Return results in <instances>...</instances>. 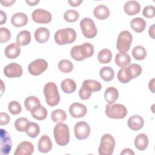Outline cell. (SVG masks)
Instances as JSON below:
<instances>
[{"instance_id":"13","label":"cell","mask_w":155,"mask_h":155,"mask_svg":"<svg viewBox=\"0 0 155 155\" xmlns=\"http://www.w3.org/2000/svg\"><path fill=\"white\" fill-rule=\"evenodd\" d=\"M1 135V144L0 150L1 154L4 155L8 154L11 151L12 147V142L10 135L4 129L1 128L0 130Z\"/></svg>"},{"instance_id":"21","label":"cell","mask_w":155,"mask_h":155,"mask_svg":"<svg viewBox=\"0 0 155 155\" xmlns=\"http://www.w3.org/2000/svg\"><path fill=\"white\" fill-rule=\"evenodd\" d=\"M12 25L16 27L25 26L28 22V17L27 15L22 12H18L13 14L11 18Z\"/></svg>"},{"instance_id":"23","label":"cell","mask_w":155,"mask_h":155,"mask_svg":"<svg viewBox=\"0 0 155 155\" xmlns=\"http://www.w3.org/2000/svg\"><path fill=\"white\" fill-rule=\"evenodd\" d=\"M134 144L137 150L140 151L145 150L148 145V138L147 136L144 133L137 134L134 139Z\"/></svg>"},{"instance_id":"36","label":"cell","mask_w":155,"mask_h":155,"mask_svg":"<svg viewBox=\"0 0 155 155\" xmlns=\"http://www.w3.org/2000/svg\"><path fill=\"white\" fill-rule=\"evenodd\" d=\"M24 107L27 110L31 111L36 106L40 105L41 102L39 99L34 96L27 97L24 101Z\"/></svg>"},{"instance_id":"28","label":"cell","mask_w":155,"mask_h":155,"mask_svg":"<svg viewBox=\"0 0 155 155\" xmlns=\"http://www.w3.org/2000/svg\"><path fill=\"white\" fill-rule=\"evenodd\" d=\"M31 39V33L28 30H22L17 35L16 43L19 46H25L30 42Z\"/></svg>"},{"instance_id":"19","label":"cell","mask_w":155,"mask_h":155,"mask_svg":"<svg viewBox=\"0 0 155 155\" xmlns=\"http://www.w3.org/2000/svg\"><path fill=\"white\" fill-rule=\"evenodd\" d=\"M5 56L11 59L18 58L21 53L20 46L17 43H11L8 45L4 50Z\"/></svg>"},{"instance_id":"20","label":"cell","mask_w":155,"mask_h":155,"mask_svg":"<svg viewBox=\"0 0 155 155\" xmlns=\"http://www.w3.org/2000/svg\"><path fill=\"white\" fill-rule=\"evenodd\" d=\"M124 10L127 15L133 16L137 14L140 12V5L136 1H128L125 3Z\"/></svg>"},{"instance_id":"18","label":"cell","mask_w":155,"mask_h":155,"mask_svg":"<svg viewBox=\"0 0 155 155\" xmlns=\"http://www.w3.org/2000/svg\"><path fill=\"white\" fill-rule=\"evenodd\" d=\"M127 124L131 130L137 131L143 127L144 124V120L142 116L135 114L133 115L128 119Z\"/></svg>"},{"instance_id":"47","label":"cell","mask_w":155,"mask_h":155,"mask_svg":"<svg viewBox=\"0 0 155 155\" xmlns=\"http://www.w3.org/2000/svg\"><path fill=\"white\" fill-rule=\"evenodd\" d=\"M134 155V151L129 148H124L122 152H120V155Z\"/></svg>"},{"instance_id":"11","label":"cell","mask_w":155,"mask_h":155,"mask_svg":"<svg viewBox=\"0 0 155 155\" xmlns=\"http://www.w3.org/2000/svg\"><path fill=\"white\" fill-rule=\"evenodd\" d=\"M31 18L34 22L38 24H48L51 21V14L45 10L37 8L33 11Z\"/></svg>"},{"instance_id":"27","label":"cell","mask_w":155,"mask_h":155,"mask_svg":"<svg viewBox=\"0 0 155 155\" xmlns=\"http://www.w3.org/2000/svg\"><path fill=\"white\" fill-rule=\"evenodd\" d=\"M30 112L32 117L38 120H44L47 116V109L41 104L36 106Z\"/></svg>"},{"instance_id":"42","label":"cell","mask_w":155,"mask_h":155,"mask_svg":"<svg viewBox=\"0 0 155 155\" xmlns=\"http://www.w3.org/2000/svg\"><path fill=\"white\" fill-rule=\"evenodd\" d=\"M11 38V33L10 30L5 27L0 28V42L4 43L7 42Z\"/></svg>"},{"instance_id":"52","label":"cell","mask_w":155,"mask_h":155,"mask_svg":"<svg viewBox=\"0 0 155 155\" xmlns=\"http://www.w3.org/2000/svg\"><path fill=\"white\" fill-rule=\"evenodd\" d=\"M26 3L29 5H31V6H33V5H36L39 2V0H34V1H31V0H29V1H25Z\"/></svg>"},{"instance_id":"14","label":"cell","mask_w":155,"mask_h":155,"mask_svg":"<svg viewBox=\"0 0 155 155\" xmlns=\"http://www.w3.org/2000/svg\"><path fill=\"white\" fill-rule=\"evenodd\" d=\"M23 70L22 67L15 62L7 65L4 68V74L9 78H19L22 75Z\"/></svg>"},{"instance_id":"30","label":"cell","mask_w":155,"mask_h":155,"mask_svg":"<svg viewBox=\"0 0 155 155\" xmlns=\"http://www.w3.org/2000/svg\"><path fill=\"white\" fill-rule=\"evenodd\" d=\"M115 64L121 68L128 65L131 63V58L127 53H119L115 56Z\"/></svg>"},{"instance_id":"48","label":"cell","mask_w":155,"mask_h":155,"mask_svg":"<svg viewBox=\"0 0 155 155\" xmlns=\"http://www.w3.org/2000/svg\"><path fill=\"white\" fill-rule=\"evenodd\" d=\"M82 0H73V1H68V2L69 3V4L71 6L73 7H77L79 6L82 2Z\"/></svg>"},{"instance_id":"34","label":"cell","mask_w":155,"mask_h":155,"mask_svg":"<svg viewBox=\"0 0 155 155\" xmlns=\"http://www.w3.org/2000/svg\"><path fill=\"white\" fill-rule=\"evenodd\" d=\"M112 59V53L108 48H104L99 51L97 54V60L101 64H108Z\"/></svg>"},{"instance_id":"22","label":"cell","mask_w":155,"mask_h":155,"mask_svg":"<svg viewBox=\"0 0 155 155\" xmlns=\"http://www.w3.org/2000/svg\"><path fill=\"white\" fill-rule=\"evenodd\" d=\"M50 38V31L46 27H39L35 31V39L39 43L46 42Z\"/></svg>"},{"instance_id":"51","label":"cell","mask_w":155,"mask_h":155,"mask_svg":"<svg viewBox=\"0 0 155 155\" xmlns=\"http://www.w3.org/2000/svg\"><path fill=\"white\" fill-rule=\"evenodd\" d=\"M154 79L153 78L149 82L148 84V87H149V89L152 92V93H154Z\"/></svg>"},{"instance_id":"41","label":"cell","mask_w":155,"mask_h":155,"mask_svg":"<svg viewBox=\"0 0 155 155\" xmlns=\"http://www.w3.org/2000/svg\"><path fill=\"white\" fill-rule=\"evenodd\" d=\"M28 122V120L26 117H19L15 120V127L18 131H25L27 124Z\"/></svg>"},{"instance_id":"24","label":"cell","mask_w":155,"mask_h":155,"mask_svg":"<svg viewBox=\"0 0 155 155\" xmlns=\"http://www.w3.org/2000/svg\"><path fill=\"white\" fill-rule=\"evenodd\" d=\"M93 15L97 19L104 20L108 18L110 16V10L105 5H98L94 8L93 10Z\"/></svg>"},{"instance_id":"33","label":"cell","mask_w":155,"mask_h":155,"mask_svg":"<svg viewBox=\"0 0 155 155\" xmlns=\"http://www.w3.org/2000/svg\"><path fill=\"white\" fill-rule=\"evenodd\" d=\"M28 136L31 138L36 137L40 133V128L38 124L32 122H28L27 124L25 130Z\"/></svg>"},{"instance_id":"32","label":"cell","mask_w":155,"mask_h":155,"mask_svg":"<svg viewBox=\"0 0 155 155\" xmlns=\"http://www.w3.org/2000/svg\"><path fill=\"white\" fill-rule=\"evenodd\" d=\"M99 75L101 79L104 81L109 82L113 79L114 76V72L111 67L105 66L101 68L99 71Z\"/></svg>"},{"instance_id":"44","label":"cell","mask_w":155,"mask_h":155,"mask_svg":"<svg viewBox=\"0 0 155 155\" xmlns=\"http://www.w3.org/2000/svg\"><path fill=\"white\" fill-rule=\"evenodd\" d=\"M91 93H92L88 92L87 90H86L82 87H81V88H80V90L79 91V96L80 98L82 100L88 99L90 97V96L91 95Z\"/></svg>"},{"instance_id":"3","label":"cell","mask_w":155,"mask_h":155,"mask_svg":"<svg viewBox=\"0 0 155 155\" xmlns=\"http://www.w3.org/2000/svg\"><path fill=\"white\" fill-rule=\"evenodd\" d=\"M44 94L47 105L50 107L57 105L60 102V94L56 84L52 82H47L44 87Z\"/></svg>"},{"instance_id":"38","label":"cell","mask_w":155,"mask_h":155,"mask_svg":"<svg viewBox=\"0 0 155 155\" xmlns=\"http://www.w3.org/2000/svg\"><path fill=\"white\" fill-rule=\"evenodd\" d=\"M58 67L60 71L65 73H70L73 69V63L68 59L61 60L58 63Z\"/></svg>"},{"instance_id":"37","label":"cell","mask_w":155,"mask_h":155,"mask_svg":"<svg viewBox=\"0 0 155 155\" xmlns=\"http://www.w3.org/2000/svg\"><path fill=\"white\" fill-rule=\"evenodd\" d=\"M51 118L54 122H62L66 120L67 114L64 110L62 109H57L52 111Z\"/></svg>"},{"instance_id":"17","label":"cell","mask_w":155,"mask_h":155,"mask_svg":"<svg viewBox=\"0 0 155 155\" xmlns=\"http://www.w3.org/2000/svg\"><path fill=\"white\" fill-rule=\"evenodd\" d=\"M52 142L50 137L46 134L42 135L38 143V151L42 153H47L50 151L52 148Z\"/></svg>"},{"instance_id":"12","label":"cell","mask_w":155,"mask_h":155,"mask_svg":"<svg viewBox=\"0 0 155 155\" xmlns=\"http://www.w3.org/2000/svg\"><path fill=\"white\" fill-rule=\"evenodd\" d=\"M75 137L78 140H84L87 139L90 133V127L88 123L85 121L77 122L74 127Z\"/></svg>"},{"instance_id":"16","label":"cell","mask_w":155,"mask_h":155,"mask_svg":"<svg viewBox=\"0 0 155 155\" xmlns=\"http://www.w3.org/2000/svg\"><path fill=\"white\" fill-rule=\"evenodd\" d=\"M34 151V146L28 141H23L18 144L14 153L15 155H31Z\"/></svg>"},{"instance_id":"4","label":"cell","mask_w":155,"mask_h":155,"mask_svg":"<svg viewBox=\"0 0 155 155\" xmlns=\"http://www.w3.org/2000/svg\"><path fill=\"white\" fill-rule=\"evenodd\" d=\"M53 135L56 143L59 146H65L70 141V130L68 126L59 122L53 129Z\"/></svg>"},{"instance_id":"40","label":"cell","mask_w":155,"mask_h":155,"mask_svg":"<svg viewBox=\"0 0 155 155\" xmlns=\"http://www.w3.org/2000/svg\"><path fill=\"white\" fill-rule=\"evenodd\" d=\"M8 110L11 114L17 115L21 112L22 107L21 104L18 101H12L10 102L8 105Z\"/></svg>"},{"instance_id":"6","label":"cell","mask_w":155,"mask_h":155,"mask_svg":"<svg viewBox=\"0 0 155 155\" xmlns=\"http://www.w3.org/2000/svg\"><path fill=\"white\" fill-rule=\"evenodd\" d=\"M115 147L114 137L110 134H104L101 139V143L98 148L100 155H111Z\"/></svg>"},{"instance_id":"5","label":"cell","mask_w":155,"mask_h":155,"mask_svg":"<svg viewBox=\"0 0 155 155\" xmlns=\"http://www.w3.org/2000/svg\"><path fill=\"white\" fill-rule=\"evenodd\" d=\"M54 39L58 45L70 44L76 39V33L72 28H65L56 31Z\"/></svg>"},{"instance_id":"2","label":"cell","mask_w":155,"mask_h":155,"mask_svg":"<svg viewBox=\"0 0 155 155\" xmlns=\"http://www.w3.org/2000/svg\"><path fill=\"white\" fill-rule=\"evenodd\" d=\"M94 53V46L89 42H85L79 45H74L70 50L71 58L77 61H81L90 58Z\"/></svg>"},{"instance_id":"49","label":"cell","mask_w":155,"mask_h":155,"mask_svg":"<svg viewBox=\"0 0 155 155\" xmlns=\"http://www.w3.org/2000/svg\"><path fill=\"white\" fill-rule=\"evenodd\" d=\"M1 13V21H0V24L2 25L4 23L6 22L7 21V15L5 13H4L2 10L0 11Z\"/></svg>"},{"instance_id":"35","label":"cell","mask_w":155,"mask_h":155,"mask_svg":"<svg viewBox=\"0 0 155 155\" xmlns=\"http://www.w3.org/2000/svg\"><path fill=\"white\" fill-rule=\"evenodd\" d=\"M132 56L136 60H143L147 56L146 49L143 46L137 45L132 50Z\"/></svg>"},{"instance_id":"26","label":"cell","mask_w":155,"mask_h":155,"mask_svg":"<svg viewBox=\"0 0 155 155\" xmlns=\"http://www.w3.org/2000/svg\"><path fill=\"white\" fill-rule=\"evenodd\" d=\"M119 97L118 90L114 87H108L104 92V98L108 104H112Z\"/></svg>"},{"instance_id":"45","label":"cell","mask_w":155,"mask_h":155,"mask_svg":"<svg viewBox=\"0 0 155 155\" xmlns=\"http://www.w3.org/2000/svg\"><path fill=\"white\" fill-rule=\"evenodd\" d=\"M10 120V116L6 113L4 112H1L0 113V125H7Z\"/></svg>"},{"instance_id":"1","label":"cell","mask_w":155,"mask_h":155,"mask_svg":"<svg viewBox=\"0 0 155 155\" xmlns=\"http://www.w3.org/2000/svg\"><path fill=\"white\" fill-rule=\"evenodd\" d=\"M142 71L141 66L137 64H131L121 68L117 73L118 80L123 84L129 82L131 79L139 76Z\"/></svg>"},{"instance_id":"15","label":"cell","mask_w":155,"mask_h":155,"mask_svg":"<svg viewBox=\"0 0 155 155\" xmlns=\"http://www.w3.org/2000/svg\"><path fill=\"white\" fill-rule=\"evenodd\" d=\"M69 111L72 117L74 118H80L85 116L87 112V109L85 105L79 102H74L70 105Z\"/></svg>"},{"instance_id":"10","label":"cell","mask_w":155,"mask_h":155,"mask_svg":"<svg viewBox=\"0 0 155 155\" xmlns=\"http://www.w3.org/2000/svg\"><path fill=\"white\" fill-rule=\"evenodd\" d=\"M48 67L47 62L43 59H37L28 65L29 73L33 76H38L45 71Z\"/></svg>"},{"instance_id":"8","label":"cell","mask_w":155,"mask_h":155,"mask_svg":"<svg viewBox=\"0 0 155 155\" xmlns=\"http://www.w3.org/2000/svg\"><path fill=\"white\" fill-rule=\"evenodd\" d=\"M133 41L132 34L127 31H122L118 35L116 41V47L120 53H127L131 47Z\"/></svg>"},{"instance_id":"43","label":"cell","mask_w":155,"mask_h":155,"mask_svg":"<svg viewBox=\"0 0 155 155\" xmlns=\"http://www.w3.org/2000/svg\"><path fill=\"white\" fill-rule=\"evenodd\" d=\"M143 15L147 18H152L155 16V7L153 5H147L142 11Z\"/></svg>"},{"instance_id":"25","label":"cell","mask_w":155,"mask_h":155,"mask_svg":"<svg viewBox=\"0 0 155 155\" xmlns=\"http://www.w3.org/2000/svg\"><path fill=\"white\" fill-rule=\"evenodd\" d=\"M82 87L90 93L99 91L102 88L101 84L99 82L93 79L85 80L82 83Z\"/></svg>"},{"instance_id":"46","label":"cell","mask_w":155,"mask_h":155,"mask_svg":"<svg viewBox=\"0 0 155 155\" xmlns=\"http://www.w3.org/2000/svg\"><path fill=\"white\" fill-rule=\"evenodd\" d=\"M16 2L15 0H4V1H1L0 2L1 4L5 7H10L15 2Z\"/></svg>"},{"instance_id":"50","label":"cell","mask_w":155,"mask_h":155,"mask_svg":"<svg viewBox=\"0 0 155 155\" xmlns=\"http://www.w3.org/2000/svg\"><path fill=\"white\" fill-rule=\"evenodd\" d=\"M149 36L152 38L154 39V24H153L148 30Z\"/></svg>"},{"instance_id":"31","label":"cell","mask_w":155,"mask_h":155,"mask_svg":"<svg viewBox=\"0 0 155 155\" xmlns=\"http://www.w3.org/2000/svg\"><path fill=\"white\" fill-rule=\"evenodd\" d=\"M61 89L65 93L70 94L73 93L76 89V84L75 81L71 79H65L63 80L61 84Z\"/></svg>"},{"instance_id":"29","label":"cell","mask_w":155,"mask_h":155,"mask_svg":"<svg viewBox=\"0 0 155 155\" xmlns=\"http://www.w3.org/2000/svg\"><path fill=\"white\" fill-rule=\"evenodd\" d=\"M145 21L139 17L133 18L130 22V26L131 28L136 33L142 32L146 27Z\"/></svg>"},{"instance_id":"7","label":"cell","mask_w":155,"mask_h":155,"mask_svg":"<svg viewBox=\"0 0 155 155\" xmlns=\"http://www.w3.org/2000/svg\"><path fill=\"white\" fill-rule=\"evenodd\" d=\"M127 108L120 104H107L105 106V114L110 118L123 119L127 116Z\"/></svg>"},{"instance_id":"9","label":"cell","mask_w":155,"mask_h":155,"mask_svg":"<svg viewBox=\"0 0 155 155\" xmlns=\"http://www.w3.org/2000/svg\"><path fill=\"white\" fill-rule=\"evenodd\" d=\"M80 27L82 34L85 38L91 39L96 36L97 29L94 21L91 18H83L80 22Z\"/></svg>"},{"instance_id":"39","label":"cell","mask_w":155,"mask_h":155,"mask_svg":"<svg viewBox=\"0 0 155 155\" xmlns=\"http://www.w3.org/2000/svg\"><path fill=\"white\" fill-rule=\"evenodd\" d=\"M79 17V13L75 10H68L64 14V19L69 22H76Z\"/></svg>"}]
</instances>
